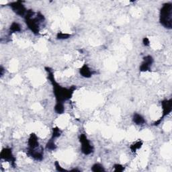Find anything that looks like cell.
<instances>
[{"label": "cell", "mask_w": 172, "mask_h": 172, "mask_svg": "<svg viewBox=\"0 0 172 172\" xmlns=\"http://www.w3.org/2000/svg\"><path fill=\"white\" fill-rule=\"evenodd\" d=\"M46 69L48 72V79L52 85L53 93H54L56 98V102H63V103L65 100L70 99L76 88L72 87L71 88H65L61 86L55 81L53 73L50 70V69L46 68Z\"/></svg>", "instance_id": "obj_1"}, {"label": "cell", "mask_w": 172, "mask_h": 172, "mask_svg": "<svg viewBox=\"0 0 172 172\" xmlns=\"http://www.w3.org/2000/svg\"><path fill=\"white\" fill-rule=\"evenodd\" d=\"M34 13L33 11L28 10L25 16L26 23L28 28L35 34H38L40 32V24L44 20V16L38 13L36 17H33Z\"/></svg>", "instance_id": "obj_2"}, {"label": "cell", "mask_w": 172, "mask_h": 172, "mask_svg": "<svg viewBox=\"0 0 172 172\" xmlns=\"http://www.w3.org/2000/svg\"><path fill=\"white\" fill-rule=\"evenodd\" d=\"M159 22L161 25L167 29L172 28V3H166L163 4L159 14Z\"/></svg>", "instance_id": "obj_3"}, {"label": "cell", "mask_w": 172, "mask_h": 172, "mask_svg": "<svg viewBox=\"0 0 172 172\" xmlns=\"http://www.w3.org/2000/svg\"><path fill=\"white\" fill-rule=\"evenodd\" d=\"M79 141L81 143V152L84 155H88L93 151V147L89 141L87 136L85 134H81L79 137Z\"/></svg>", "instance_id": "obj_4"}, {"label": "cell", "mask_w": 172, "mask_h": 172, "mask_svg": "<svg viewBox=\"0 0 172 172\" xmlns=\"http://www.w3.org/2000/svg\"><path fill=\"white\" fill-rule=\"evenodd\" d=\"M10 7L15 13L22 17H25V16L27 13V10L24 6L22 2H14L10 3Z\"/></svg>", "instance_id": "obj_5"}, {"label": "cell", "mask_w": 172, "mask_h": 172, "mask_svg": "<svg viewBox=\"0 0 172 172\" xmlns=\"http://www.w3.org/2000/svg\"><path fill=\"white\" fill-rule=\"evenodd\" d=\"M0 156H1V158L2 159L10 162L12 166H15L16 158L14 157L13 153H12V151L11 149L5 148L2 149L1 153H0Z\"/></svg>", "instance_id": "obj_6"}, {"label": "cell", "mask_w": 172, "mask_h": 172, "mask_svg": "<svg viewBox=\"0 0 172 172\" xmlns=\"http://www.w3.org/2000/svg\"><path fill=\"white\" fill-rule=\"evenodd\" d=\"M154 59L151 55H147L143 58V61L140 66V71L141 72H146L150 71L151 67L152 66Z\"/></svg>", "instance_id": "obj_7"}, {"label": "cell", "mask_w": 172, "mask_h": 172, "mask_svg": "<svg viewBox=\"0 0 172 172\" xmlns=\"http://www.w3.org/2000/svg\"><path fill=\"white\" fill-rule=\"evenodd\" d=\"M161 106L163 110V116L160 119H159L160 121H161L163 119V118L166 116L167 115H168V114L171 112L172 100L170 99V100H165L162 101Z\"/></svg>", "instance_id": "obj_8"}, {"label": "cell", "mask_w": 172, "mask_h": 172, "mask_svg": "<svg viewBox=\"0 0 172 172\" xmlns=\"http://www.w3.org/2000/svg\"><path fill=\"white\" fill-rule=\"evenodd\" d=\"M39 146L38 137L34 133H32L28 139V150H35Z\"/></svg>", "instance_id": "obj_9"}, {"label": "cell", "mask_w": 172, "mask_h": 172, "mask_svg": "<svg viewBox=\"0 0 172 172\" xmlns=\"http://www.w3.org/2000/svg\"><path fill=\"white\" fill-rule=\"evenodd\" d=\"M79 73L80 75L85 77V78H89L93 75V71L91 70L88 65L84 64L82 67H81L79 69Z\"/></svg>", "instance_id": "obj_10"}, {"label": "cell", "mask_w": 172, "mask_h": 172, "mask_svg": "<svg viewBox=\"0 0 172 172\" xmlns=\"http://www.w3.org/2000/svg\"><path fill=\"white\" fill-rule=\"evenodd\" d=\"M28 155L36 161H41L43 159V153L40 152V151H37L36 149L35 150H28Z\"/></svg>", "instance_id": "obj_11"}, {"label": "cell", "mask_w": 172, "mask_h": 172, "mask_svg": "<svg viewBox=\"0 0 172 172\" xmlns=\"http://www.w3.org/2000/svg\"><path fill=\"white\" fill-rule=\"evenodd\" d=\"M133 121L134 123H135L137 125L144 124L146 122L145 118H143V116L142 115H141L140 114H138V113L134 114L133 117Z\"/></svg>", "instance_id": "obj_12"}, {"label": "cell", "mask_w": 172, "mask_h": 172, "mask_svg": "<svg viewBox=\"0 0 172 172\" xmlns=\"http://www.w3.org/2000/svg\"><path fill=\"white\" fill-rule=\"evenodd\" d=\"M55 111L56 113L61 114L65 112V107L63 102H56L55 106Z\"/></svg>", "instance_id": "obj_13"}, {"label": "cell", "mask_w": 172, "mask_h": 172, "mask_svg": "<svg viewBox=\"0 0 172 172\" xmlns=\"http://www.w3.org/2000/svg\"><path fill=\"white\" fill-rule=\"evenodd\" d=\"M10 31L11 33H15V32H18L21 31V26L18 22H13L10 27Z\"/></svg>", "instance_id": "obj_14"}, {"label": "cell", "mask_w": 172, "mask_h": 172, "mask_svg": "<svg viewBox=\"0 0 172 172\" xmlns=\"http://www.w3.org/2000/svg\"><path fill=\"white\" fill-rule=\"evenodd\" d=\"M143 145V143L141 141H137L135 143H134V144H133L132 145L130 146V149L131 150V151H132V152L133 153H135L136 152V151L138 149H140L142 146Z\"/></svg>", "instance_id": "obj_15"}, {"label": "cell", "mask_w": 172, "mask_h": 172, "mask_svg": "<svg viewBox=\"0 0 172 172\" xmlns=\"http://www.w3.org/2000/svg\"><path fill=\"white\" fill-rule=\"evenodd\" d=\"M92 171L93 172H104L105 171L104 167L100 163H95L92 167Z\"/></svg>", "instance_id": "obj_16"}, {"label": "cell", "mask_w": 172, "mask_h": 172, "mask_svg": "<svg viewBox=\"0 0 172 172\" xmlns=\"http://www.w3.org/2000/svg\"><path fill=\"white\" fill-rule=\"evenodd\" d=\"M46 148H47V149L50 150V151H54L57 149V145H55L54 139L51 138L50 140L48 141L47 144L46 145Z\"/></svg>", "instance_id": "obj_17"}, {"label": "cell", "mask_w": 172, "mask_h": 172, "mask_svg": "<svg viewBox=\"0 0 172 172\" xmlns=\"http://www.w3.org/2000/svg\"><path fill=\"white\" fill-rule=\"evenodd\" d=\"M61 133H62V131L61 130V129L59 127H54L52 129V134L51 138L55 139L56 138L59 137Z\"/></svg>", "instance_id": "obj_18"}, {"label": "cell", "mask_w": 172, "mask_h": 172, "mask_svg": "<svg viewBox=\"0 0 172 172\" xmlns=\"http://www.w3.org/2000/svg\"><path fill=\"white\" fill-rule=\"evenodd\" d=\"M71 34H67V33H64V32H59L57 35V38L59 40H65V39H68L71 37Z\"/></svg>", "instance_id": "obj_19"}, {"label": "cell", "mask_w": 172, "mask_h": 172, "mask_svg": "<svg viewBox=\"0 0 172 172\" xmlns=\"http://www.w3.org/2000/svg\"><path fill=\"white\" fill-rule=\"evenodd\" d=\"M114 171H122L124 170V167L122 166V165L120 164H116V165H114Z\"/></svg>", "instance_id": "obj_20"}, {"label": "cell", "mask_w": 172, "mask_h": 172, "mask_svg": "<svg viewBox=\"0 0 172 172\" xmlns=\"http://www.w3.org/2000/svg\"><path fill=\"white\" fill-rule=\"evenodd\" d=\"M55 167H56V170L58 171H67L66 170L63 168V167L60 165L58 161H56L55 163Z\"/></svg>", "instance_id": "obj_21"}, {"label": "cell", "mask_w": 172, "mask_h": 172, "mask_svg": "<svg viewBox=\"0 0 172 172\" xmlns=\"http://www.w3.org/2000/svg\"><path fill=\"white\" fill-rule=\"evenodd\" d=\"M143 44H144V46L148 47L150 45V40L147 37H145L143 39Z\"/></svg>", "instance_id": "obj_22"}]
</instances>
